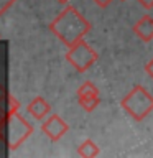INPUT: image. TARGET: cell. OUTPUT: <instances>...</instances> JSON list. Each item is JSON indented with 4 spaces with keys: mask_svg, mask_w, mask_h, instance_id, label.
Here are the masks:
<instances>
[{
    "mask_svg": "<svg viewBox=\"0 0 153 158\" xmlns=\"http://www.w3.org/2000/svg\"><path fill=\"white\" fill-rule=\"evenodd\" d=\"M49 31L69 48L91 31V23L74 7H66L49 23Z\"/></svg>",
    "mask_w": 153,
    "mask_h": 158,
    "instance_id": "cell-1",
    "label": "cell"
},
{
    "mask_svg": "<svg viewBox=\"0 0 153 158\" xmlns=\"http://www.w3.org/2000/svg\"><path fill=\"white\" fill-rule=\"evenodd\" d=\"M120 106L133 120L142 122L153 110V96L138 84L120 101Z\"/></svg>",
    "mask_w": 153,
    "mask_h": 158,
    "instance_id": "cell-2",
    "label": "cell"
},
{
    "mask_svg": "<svg viewBox=\"0 0 153 158\" xmlns=\"http://www.w3.org/2000/svg\"><path fill=\"white\" fill-rule=\"evenodd\" d=\"M97 58H99L97 51L87 41H84V38L79 40L76 44L69 46L68 53H66V61L71 64L77 73L87 71V69L97 61Z\"/></svg>",
    "mask_w": 153,
    "mask_h": 158,
    "instance_id": "cell-3",
    "label": "cell"
},
{
    "mask_svg": "<svg viewBox=\"0 0 153 158\" xmlns=\"http://www.w3.org/2000/svg\"><path fill=\"white\" fill-rule=\"evenodd\" d=\"M7 132H8V147L12 150H15V148L20 147L33 133V127L22 115H18L15 112V114H10L8 115Z\"/></svg>",
    "mask_w": 153,
    "mask_h": 158,
    "instance_id": "cell-4",
    "label": "cell"
},
{
    "mask_svg": "<svg viewBox=\"0 0 153 158\" xmlns=\"http://www.w3.org/2000/svg\"><path fill=\"white\" fill-rule=\"evenodd\" d=\"M68 130H69L68 123L64 122L63 118L58 115V114L49 115L46 120H44V123L41 125V132H43L51 142H58L59 138H63V137L68 133Z\"/></svg>",
    "mask_w": 153,
    "mask_h": 158,
    "instance_id": "cell-5",
    "label": "cell"
},
{
    "mask_svg": "<svg viewBox=\"0 0 153 158\" xmlns=\"http://www.w3.org/2000/svg\"><path fill=\"white\" fill-rule=\"evenodd\" d=\"M133 33L137 35L142 41H151L153 40V18L150 15H143L138 22L133 25Z\"/></svg>",
    "mask_w": 153,
    "mask_h": 158,
    "instance_id": "cell-6",
    "label": "cell"
},
{
    "mask_svg": "<svg viewBox=\"0 0 153 158\" xmlns=\"http://www.w3.org/2000/svg\"><path fill=\"white\" fill-rule=\"evenodd\" d=\"M27 110H28V114L33 118H36V120H43V118L51 112V106H49L48 101H44L43 97H35L33 101L28 104Z\"/></svg>",
    "mask_w": 153,
    "mask_h": 158,
    "instance_id": "cell-7",
    "label": "cell"
},
{
    "mask_svg": "<svg viewBox=\"0 0 153 158\" xmlns=\"http://www.w3.org/2000/svg\"><path fill=\"white\" fill-rule=\"evenodd\" d=\"M99 153H101V148H99L97 143L94 140H91V138L84 140L81 145L77 147V155L84 156V158H94V156H97Z\"/></svg>",
    "mask_w": 153,
    "mask_h": 158,
    "instance_id": "cell-8",
    "label": "cell"
},
{
    "mask_svg": "<svg viewBox=\"0 0 153 158\" xmlns=\"http://www.w3.org/2000/svg\"><path fill=\"white\" fill-rule=\"evenodd\" d=\"M77 101H79V106H81L82 110H86V112H92V110H96L97 106L101 104V97H99V96L77 97Z\"/></svg>",
    "mask_w": 153,
    "mask_h": 158,
    "instance_id": "cell-9",
    "label": "cell"
},
{
    "mask_svg": "<svg viewBox=\"0 0 153 158\" xmlns=\"http://www.w3.org/2000/svg\"><path fill=\"white\" fill-rule=\"evenodd\" d=\"M89 96H99V89L92 81H86L77 89V97H89Z\"/></svg>",
    "mask_w": 153,
    "mask_h": 158,
    "instance_id": "cell-10",
    "label": "cell"
},
{
    "mask_svg": "<svg viewBox=\"0 0 153 158\" xmlns=\"http://www.w3.org/2000/svg\"><path fill=\"white\" fill-rule=\"evenodd\" d=\"M15 2H17V0H0V17H2L7 10L12 8Z\"/></svg>",
    "mask_w": 153,
    "mask_h": 158,
    "instance_id": "cell-11",
    "label": "cell"
},
{
    "mask_svg": "<svg viewBox=\"0 0 153 158\" xmlns=\"http://www.w3.org/2000/svg\"><path fill=\"white\" fill-rule=\"evenodd\" d=\"M94 3L97 5V7H101V8H105V7H109V5H110L114 0H92Z\"/></svg>",
    "mask_w": 153,
    "mask_h": 158,
    "instance_id": "cell-12",
    "label": "cell"
},
{
    "mask_svg": "<svg viewBox=\"0 0 153 158\" xmlns=\"http://www.w3.org/2000/svg\"><path fill=\"white\" fill-rule=\"evenodd\" d=\"M145 71H147L148 76H150V77L153 79V58H151V59H150V61H148L147 64H145Z\"/></svg>",
    "mask_w": 153,
    "mask_h": 158,
    "instance_id": "cell-13",
    "label": "cell"
},
{
    "mask_svg": "<svg viewBox=\"0 0 153 158\" xmlns=\"http://www.w3.org/2000/svg\"><path fill=\"white\" fill-rule=\"evenodd\" d=\"M137 2H140L145 8H153V0H137Z\"/></svg>",
    "mask_w": 153,
    "mask_h": 158,
    "instance_id": "cell-14",
    "label": "cell"
},
{
    "mask_svg": "<svg viewBox=\"0 0 153 158\" xmlns=\"http://www.w3.org/2000/svg\"><path fill=\"white\" fill-rule=\"evenodd\" d=\"M56 2H59V3H68L69 0H56Z\"/></svg>",
    "mask_w": 153,
    "mask_h": 158,
    "instance_id": "cell-15",
    "label": "cell"
},
{
    "mask_svg": "<svg viewBox=\"0 0 153 158\" xmlns=\"http://www.w3.org/2000/svg\"><path fill=\"white\" fill-rule=\"evenodd\" d=\"M0 38H2V36H0Z\"/></svg>",
    "mask_w": 153,
    "mask_h": 158,
    "instance_id": "cell-16",
    "label": "cell"
}]
</instances>
